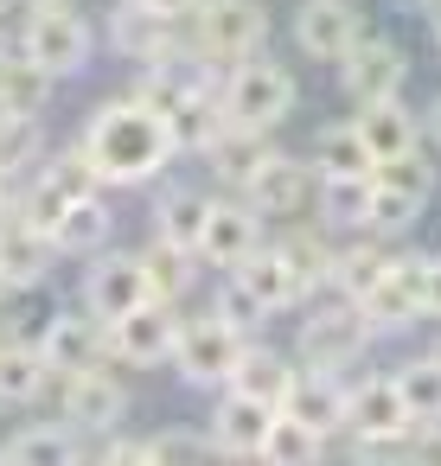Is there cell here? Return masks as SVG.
<instances>
[{"instance_id": "cell-1", "label": "cell", "mask_w": 441, "mask_h": 466, "mask_svg": "<svg viewBox=\"0 0 441 466\" xmlns=\"http://www.w3.org/2000/svg\"><path fill=\"white\" fill-rule=\"evenodd\" d=\"M77 147L90 154L103 192H109V186H116V192L148 186V179L167 173V160H179L173 141H167V122H160L148 103H135V96H109V103H97V116L84 122Z\"/></svg>"}, {"instance_id": "cell-2", "label": "cell", "mask_w": 441, "mask_h": 466, "mask_svg": "<svg viewBox=\"0 0 441 466\" xmlns=\"http://www.w3.org/2000/svg\"><path fill=\"white\" fill-rule=\"evenodd\" d=\"M218 96H224V116H231L237 128H262V135H269V128H282V122L294 116V96H301V90H294V71H288L275 52H250L243 65L224 71V90H218Z\"/></svg>"}, {"instance_id": "cell-3", "label": "cell", "mask_w": 441, "mask_h": 466, "mask_svg": "<svg viewBox=\"0 0 441 466\" xmlns=\"http://www.w3.org/2000/svg\"><path fill=\"white\" fill-rule=\"evenodd\" d=\"M262 46H269L262 0H199V7H192V52L211 71H231V65H243Z\"/></svg>"}, {"instance_id": "cell-4", "label": "cell", "mask_w": 441, "mask_h": 466, "mask_svg": "<svg viewBox=\"0 0 441 466\" xmlns=\"http://www.w3.org/2000/svg\"><path fill=\"white\" fill-rule=\"evenodd\" d=\"M428 198H435V167L415 147H403V154H390V160L371 167V218H364V230L396 237V230H409L422 218Z\"/></svg>"}, {"instance_id": "cell-5", "label": "cell", "mask_w": 441, "mask_h": 466, "mask_svg": "<svg viewBox=\"0 0 441 466\" xmlns=\"http://www.w3.org/2000/svg\"><path fill=\"white\" fill-rule=\"evenodd\" d=\"M20 52H26L52 84H65V77H77V71L90 65L97 33H90V20L77 14V0H65V7H33V20L20 26Z\"/></svg>"}, {"instance_id": "cell-6", "label": "cell", "mask_w": 441, "mask_h": 466, "mask_svg": "<svg viewBox=\"0 0 441 466\" xmlns=\"http://www.w3.org/2000/svg\"><path fill=\"white\" fill-rule=\"evenodd\" d=\"M371 351V326L358 319V307L352 300H339V307H313L307 319H301V339H294V358H301V370H352L358 358Z\"/></svg>"}, {"instance_id": "cell-7", "label": "cell", "mask_w": 441, "mask_h": 466, "mask_svg": "<svg viewBox=\"0 0 441 466\" xmlns=\"http://www.w3.org/2000/svg\"><path fill=\"white\" fill-rule=\"evenodd\" d=\"M243 339H250V332H237L231 319L205 313V319H186V326H179V339H173V358H167V364H173L192 390H218V383L231 377L237 351H243Z\"/></svg>"}, {"instance_id": "cell-8", "label": "cell", "mask_w": 441, "mask_h": 466, "mask_svg": "<svg viewBox=\"0 0 441 466\" xmlns=\"http://www.w3.org/2000/svg\"><path fill=\"white\" fill-rule=\"evenodd\" d=\"M352 307H358V319L371 326V339L409 332L415 319H428V313H422V256H390V268H384Z\"/></svg>"}, {"instance_id": "cell-9", "label": "cell", "mask_w": 441, "mask_h": 466, "mask_svg": "<svg viewBox=\"0 0 441 466\" xmlns=\"http://www.w3.org/2000/svg\"><path fill=\"white\" fill-rule=\"evenodd\" d=\"M58 421H71L77 434H109L128 421V383L109 377L103 364L90 370H65L58 377Z\"/></svg>"}, {"instance_id": "cell-10", "label": "cell", "mask_w": 441, "mask_h": 466, "mask_svg": "<svg viewBox=\"0 0 441 466\" xmlns=\"http://www.w3.org/2000/svg\"><path fill=\"white\" fill-rule=\"evenodd\" d=\"M179 326H186L179 300H141V307H128L122 319H109V351H116L122 364H141V370H148V364H167Z\"/></svg>"}, {"instance_id": "cell-11", "label": "cell", "mask_w": 441, "mask_h": 466, "mask_svg": "<svg viewBox=\"0 0 441 466\" xmlns=\"http://www.w3.org/2000/svg\"><path fill=\"white\" fill-rule=\"evenodd\" d=\"M33 345H39V358L65 377V370H90V364H103V358H109V326L77 300V307H58V313L39 326V339H33Z\"/></svg>"}, {"instance_id": "cell-12", "label": "cell", "mask_w": 441, "mask_h": 466, "mask_svg": "<svg viewBox=\"0 0 441 466\" xmlns=\"http://www.w3.org/2000/svg\"><path fill=\"white\" fill-rule=\"evenodd\" d=\"M52 262H58V243H52L20 205L0 211V281H7L14 294H20V288H39V281L52 275Z\"/></svg>"}, {"instance_id": "cell-13", "label": "cell", "mask_w": 441, "mask_h": 466, "mask_svg": "<svg viewBox=\"0 0 441 466\" xmlns=\"http://www.w3.org/2000/svg\"><path fill=\"white\" fill-rule=\"evenodd\" d=\"M339 428H352L358 447L396 441V434H409V409H403V396H396L390 377H358V383H345V415H339Z\"/></svg>"}, {"instance_id": "cell-14", "label": "cell", "mask_w": 441, "mask_h": 466, "mask_svg": "<svg viewBox=\"0 0 441 466\" xmlns=\"http://www.w3.org/2000/svg\"><path fill=\"white\" fill-rule=\"evenodd\" d=\"M103 39H109L128 65H148V58H160L167 46H179V20L160 14V7H148V0H116L109 20H103Z\"/></svg>"}, {"instance_id": "cell-15", "label": "cell", "mask_w": 441, "mask_h": 466, "mask_svg": "<svg viewBox=\"0 0 441 466\" xmlns=\"http://www.w3.org/2000/svg\"><path fill=\"white\" fill-rule=\"evenodd\" d=\"M358 7L352 0H301L294 7V46L320 65H339L352 46H358Z\"/></svg>"}, {"instance_id": "cell-16", "label": "cell", "mask_w": 441, "mask_h": 466, "mask_svg": "<svg viewBox=\"0 0 441 466\" xmlns=\"http://www.w3.org/2000/svg\"><path fill=\"white\" fill-rule=\"evenodd\" d=\"M403 77H409V65H403V52H396L390 39H364V33H358V46L339 58V84H345L352 103L403 96Z\"/></svg>"}, {"instance_id": "cell-17", "label": "cell", "mask_w": 441, "mask_h": 466, "mask_svg": "<svg viewBox=\"0 0 441 466\" xmlns=\"http://www.w3.org/2000/svg\"><path fill=\"white\" fill-rule=\"evenodd\" d=\"M148 300V281H141V262L135 256H122V249H97L90 256V268H84V307L109 326V319H122L128 307H141Z\"/></svg>"}, {"instance_id": "cell-18", "label": "cell", "mask_w": 441, "mask_h": 466, "mask_svg": "<svg viewBox=\"0 0 441 466\" xmlns=\"http://www.w3.org/2000/svg\"><path fill=\"white\" fill-rule=\"evenodd\" d=\"M307 198H313V167L294 154H269L256 167V179L243 186V205L256 218H294V211H307Z\"/></svg>"}, {"instance_id": "cell-19", "label": "cell", "mask_w": 441, "mask_h": 466, "mask_svg": "<svg viewBox=\"0 0 441 466\" xmlns=\"http://www.w3.org/2000/svg\"><path fill=\"white\" fill-rule=\"evenodd\" d=\"M167 141H173V154H205L224 128H231V116H224V96H218V84H192V90H179L173 103H167Z\"/></svg>"}, {"instance_id": "cell-20", "label": "cell", "mask_w": 441, "mask_h": 466, "mask_svg": "<svg viewBox=\"0 0 441 466\" xmlns=\"http://www.w3.org/2000/svg\"><path fill=\"white\" fill-rule=\"evenodd\" d=\"M256 243H262V218H256L250 205L211 198L205 230H199V262H211V268H237V262H243Z\"/></svg>"}, {"instance_id": "cell-21", "label": "cell", "mask_w": 441, "mask_h": 466, "mask_svg": "<svg viewBox=\"0 0 441 466\" xmlns=\"http://www.w3.org/2000/svg\"><path fill=\"white\" fill-rule=\"evenodd\" d=\"M269 402L243 396V390H224L218 409H211V447L231 453V460H256L262 453V434H269Z\"/></svg>"}, {"instance_id": "cell-22", "label": "cell", "mask_w": 441, "mask_h": 466, "mask_svg": "<svg viewBox=\"0 0 441 466\" xmlns=\"http://www.w3.org/2000/svg\"><path fill=\"white\" fill-rule=\"evenodd\" d=\"M294 370H301V364H294L288 351H275V345H250V339H243V351H237V364H231V377H224V390H243V396L282 409Z\"/></svg>"}, {"instance_id": "cell-23", "label": "cell", "mask_w": 441, "mask_h": 466, "mask_svg": "<svg viewBox=\"0 0 441 466\" xmlns=\"http://www.w3.org/2000/svg\"><path fill=\"white\" fill-rule=\"evenodd\" d=\"M282 415L307 421L313 434H339V415H345V383L333 370H294L288 396H282Z\"/></svg>"}, {"instance_id": "cell-24", "label": "cell", "mask_w": 441, "mask_h": 466, "mask_svg": "<svg viewBox=\"0 0 441 466\" xmlns=\"http://www.w3.org/2000/svg\"><path fill=\"white\" fill-rule=\"evenodd\" d=\"M0 460L7 466H65V460H84V441L71 421H26L0 441Z\"/></svg>"}, {"instance_id": "cell-25", "label": "cell", "mask_w": 441, "mask_h": 466, "mask_svg": "<svg viewBox=\"0 0 441 466\" xmlns=\"http://www.w3.org/2000/svg\"><path fill=\"white\" fill-rule=\"evenodd\" d=\"M52 383H58V370L39 358L33 339H0V402H7V409L39 402Z\"/></svg>"}, {"instance_id": "cell-26", "label": "cell", "mask_w": 441, "mask_h": 466, "mask_svg": "<svg viewBox=\"0 0 441 466\" xmlns=\"http://www.w3.org/2000/svg\"><path fill=\"white\" fill-rule=\"evenodd\" d=\"M326 230H364L371 218V173H313V198Z\"/></svg>"}, {"instance_id": "cell-27", "label": "cell", "mask_w": 441, "mask_h": 466, "mask_svg": "<svg viewBox=\"0 0 441 466\" xmlns=\"http://www.w3.org/2000/svg\"><path fill=\"white\" fill-rule=\"evenodd\" d=\"M52 90H58V84H52L20 46H0V116H46Z\"/></svg>"}, {"instance_id": "cell-28", "label": "cell", "mask_w": 441, "mask_h": 466, "mask_svg": "<svg viewBox=\"0 0 441 466\" xmlns=\"http://www.w3.org/2000/svg\"><path fill=\"white\" fill-rule=\"evenodd\" d=\"M269 154H275V147H269V135H262V128H237V122H231V128H224V135L205 147V160H211L218 186H231V192H243Z\"/></svg>"}, {"instance_id": "cell-29", "label": "cell", "mask_w": 441, "mask_h": 466, "mask_svg": "<svg viewBox=\"0 0 441 466\" xmlns=\"http://www.w3.org/2000/svg\"><path fill=\"white\" fill-rule=\"evenodd\" d=\"M109 237H116V218H109L103 192H90V198H71V205H65V218L52 224V243H58V256H97V249H109Z\"/></svg>"}, {"instance_id": "cell-30", "label": "cell", "mask_w": 441, "mask_h": 466, "mask_svg": "<svg viewBox=\"0 0 441 466\" xmlns=\"http://www.w3.org/2000/svg\"><path fill=\"white\" fill-rule=\"evenodd\" d=\"M269 249L282 256V268H288V281H294L301 300L326 288V275H333V243H326L320 230H301V224H294V230H282Z\"/></svg>"}, {"instance_id": "cell-31", "label": "cell", "mask_w": 441, "mask_h": 466, "mask_svg": "<svg viewBox=\"0 0 441 466\" xmlns=\"http://www.w3.org/2000/svg\"><path fill=\"white\" fill-rule=\"evenodd\" d=\"M358 135L371 147V160H390L403 147H415V116L403 109V96H384V103H358Z\"/></svg>"}, {"instance_id": "cell-32", "label": "cell", "mask_w": 441, "mask_h": 466, "mask_svg": "<svg viewBox=\"0 0 441 466\" xmlns=\"http://www.w3.org/2000/svg\"><path fill=\"white\" fill-rule=\"evenodd\" d=\"M135 262H141L148 300H179V294L199 281V256H192V249H179V243H167V237H154Z\"/></svg>"}, {"instance_id": "cell-33", "label": "cell", "mask_w": 441, "mask_h": 466, "mask_svg": "<svg viewBox=\"0 0 441 466\" xmlns=\"http://www.w3.org/2000/svg\"><path fill=\"white\" fill-rule=\"evenodd\" d=\"M390 256H396V249H384V243H377V230H364L358 243L333 249V275H326V288H333L339 300H358V294L390 268Z\"/></svg>"}, {"instance_id": "cell-34", "label": "cell", "mask_w": 441, "mask_h": 466, "mask_svg": "<svg viewBox=\"0 0 441 466\" xmlns=\"http://www.w3.org/2000/svg\"><path fill=\"white\" fill-rule=\"evenodd\" d=\"M231 281H237L262 313H282V307H294V300H301V294H294V281H288V268H282V256H275V249H262V243L231 268Z\"/></svg>"}, {"instance_id": "cell-35", "label": "cell", "mask_w": 441, "mask_h": 466, "mask_svg": "<svg viewBox=\"0 0 441 466\" xmlns=\"http://www.w3.org/2000/svg\"><path fill=\"white\" fill-rule=\"evenodd\" d=\"M205 211H211V198H205L199 186H173V192L154 205V237H167V243H179V249H192V256H199Z\"/></svg>"}, {"instance_id": "cell-36", "label": "cell", "mask_w": 441, "mask_h": 466, "mask_svg": "<svg viewBox=\"0 0 441 466\" xmlns=\"http://www.w3.org/2000/svg\"><path fill=\"white\" fill-rule=\"evenodd\" d=\"M46 122L39 116H0V179H26L39 160H46Z\"/></svg>"}, {"instance_id": "cell-37", "label": "cell", "mask_w": 441, "mask_h": 466, "mask_svg": "<svg viewBox=\"0 0 441 466\" xmlns=\"http://www.w3.org/2000/svg\"><path fill=\"white\" fill-rule=\"evenodd\" d=\"M320 453H326V434H313L307 421H294V415H282V409H275L256 460H269V466H313Z\"/></svg>"}, {"instance_id": "cell-38", "label": "cell", "mask_w": 441, "mask_h": 466, "mask_svg": "<svg viewBox=\"0 0 441 466\" xmlns=\"http://www.w3.org/2000/svg\"><path fill=\"white\" fill-rule=\"evenodd\" d=\"M390 383H396V396H403L409 421H441V358H435V351H428V358L396 364V370H390Z\"/></svg>"}, {"instance_id": "cell-39", "label": "cell", "mask_w": 441, "mask_h": 466, "mask_svg": "<svg viewBox=\"0 0 441 466\" xmlns=\"http://www.w3.org/2000/svg\"><path fill=\"white\" fill-rule=\"evenodd\" d=\"M371 167H377V160H371L358 122H333V128H320V141H313V173H371Z\"/></svg>"}, {"instance_id": "cell-40", "label": "cell", "mask_w": 441, "mask_h": 466, "mask_svg": "<svg viewBox=\"0 0 441 466\" xmlns=\"http://www.w3.org/2000/svg\"><path fill=\"white\" fill-rule=\"evenodd\" d=\"M39 167H46V173H52V179H58L71 198H90V192H103V179H97V167H90V154H84L77 141H71V147H58V154H46Z\"/></svg>"}, {"instance_id": "cell-41", "label": "cell", "mask_w": 441, "mask_h": 466, "mask_svg": "<svg viewBox=\"0 0 441 466\" xmlns=\"http://www.w3.org/2000/svg\"><path fill=\"white\" fill-rule=\"evenodd\" d=\"M148 460H218V447H211V434L167 428V434H148Z\"/></svg>"}, {"instance_id": "cell-42", "label": "cell", "mask_w": 441, "mask_h": 466, "mask_svg": "<svg viewBox=\"0 0 441 466\" xmlns=\"http://www.w3.org/2000/svg\"><path fill=\"white\" fill-rule=\"evenodd\" d=\"M211 313H218V319H231L237 332H256V326L269 319V313H262V307H256V300H250V294H243L237 281H224V288H218V300H211Z\"/></svg>"}, {"instance_id": "cell-43", "label": "cell", "mask_w": 441, "mask_h": 466, "mask_svg": "<svg viewBox=\"0 0 441 466\" xmlns=\"http://www.w3.org/2000/svg\"><path fill=\"white\" fill-rule=\"evenodd\" d=\"M422 313L441 319V256H422Z\"/></svg>"}, {"instance_id": "cell-44", "label": "cell", "mask_w": 441, "mask_h": 466, "mask_svg": "<svg viewBox=\"0 0 441 466\" xmlns=\"http://www.w3.org/2000/svg\"><path fill=\"white\" fill-rule=\"evenodd\" d=\"M148 7H160V14H173V20H186V14L199 7V0H148Z\"/></svg>"}, {"instance_id": "cell-45", "label": "cell", "mask_w": 441, "mask_h": 466, "mask_svg": "<svg viewBox=\"0 0 441 466\" xmlns=\"http://www.w3.org/2000/svg\"><path fill=\"white\" fill-rule=\"evenodd\" d=\"M422 14H428V33H435V46H441V0H428Z\"/></svg>"}, {"instance_id": "cell-46", "label": "cell", "mask_w": 441, "mask_h": 466, "mask_svg": "<svg viewBox=\"0 0 441 466\" xmlns=\"http://www.w3.org/2000/svg\"><path fill=\"white\" fill-rule=\"evenodd\" d=\"M428 135H435V147H441V96L428 103Z\"/></svg>"}, {"instance_id": "cell-47", "label": "cell", "mask_w": 441, "mask_h": 466, "mask_svg": "<svg viewBox=\"0 0 441 466\" xmlns=\"http://www.w3.org/2000/svg\"><path fill=\"white\" fill-rule=\"evenodd\" d=\"M7 205H14V186H7V179H0V211H7Z\"/></svg>"}, {"instance_id": "cell-48", "label": "cell", "mask_w": 441, "mask_h": 466, "mask_svg": "<svg viewBox=\"0 0 441 466\" xmlns=\"http://www.w3.org/2000/svg\"><path fill=\"white\" fill-rule=\"evenodd\" d=\"M26 7H65V0H26Z\"/></svg>"}, {"instance_id": "cell-49", "label": "cell", "mask_w": 441, "mask_h": 466, "mask_svg": "<svg viewBox=\"0 0 441 466\" xmlns=\"http://www.w3.org/2000/svg\"><path fill=\"white\" fill-rule=\"evenodd\" d=\"M396 7H415V14H422V7H428V0H396Z\"/></svg>"}, {"instance_id": "cell-50", "label": "cell", "mask_w": 441, "mask_h": 466, "mask_svg": "<svg viewBox=\"0 0 441 466\" xmlns=\"http://www.w3.org/2000/svg\"><path fill=\"white\" fill-rule=\"evenodd\" d=\"M7 294H14V288H7V281H0V300H7Z\"/></svg>"}, {"instance_id": "cell-51", "label": "cell", "mask_w": 441, "mask_h": 466, "mask_svg": "<svg viewBox=\"0 0 441 466\" xmlns=\"http://www.w3.org/2000/svg\"><path fill=\"white\" fill-rule=\"evenodd\" d=\"M435 358H441V339H435Z\"/></svg>"}, {"instance_id": "cell-52", "label": "cell", "mask_w": 441, "mask_h": 466, "mask_svg": "<svg viewBox=\"0 0 441 466\" xmlns=\"http://www.w3.org/2000/svg\"><path fill=\"white\" fill-rule=\"evenodd\" d=\"M0 14H7V0H0Z\"/></svg>"}]
</instances>
